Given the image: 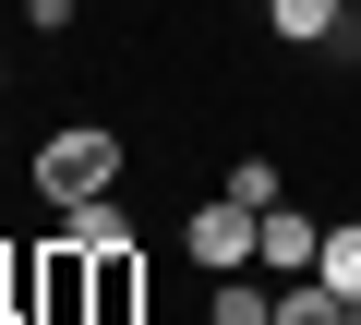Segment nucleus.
Listing matches in <instances>:
<instances>
[{"instance_id": "obj_1", "label": "nucleus", "mask_w": 361, "mask_h": 325, "mask_svg": "<svg viewBox=\"0 0 361 325\" xmlns=\"http://www.w3.org/2000/svg\"><path fill=\"white\" fill-rule=\"evenodd\" d=\"M37 193H49V205H85V193H121V133H97V121L49 133V145H37Z\"/></svg>"}, {"instance_id": "obj_2", "label": "nucleus", "mask_w": 361, "mask_h": 325, "mask_svg": "<svg viewBox=\"0 0 361 325\" xmlns=\"http://www.w3.org/2000/svg\"><path fill=\"white\" fill-rule=\"evenodd\" d=\"M253 241H265V217H253V205H229V193L180 217V253H193L205 277H241V265H253Z\"/></svg>"}, {"instance_id": "obj_3", "label": "nucleus", "mask_w": 361, "mask_h": 325, "mask_svg": "<svg viewBox=\"0 0 361 325\" xmlns=\"http://www.w3.org/2000/svg\"><path fill=\"white\" fill-rule=\"evenodd\" d=\"M313 253H325V217H301V205H265V241H253V277H313Z\"/></svg>"}, {"instance_id": "obj_4", "label": "nucleus", "mask_w": 361, "mask_h": 325, "mask_svg": "<svg viewBox=\"0 0 361 325\" xmlns=\"http://www.w3.org/2000/svg\"><path fill=\"white\" fill-rule=\"evenodd\" d=\"M85 313H97V325H133V313H145V253H133V241H121V253H97Z\"/></svg>"}, {"instance_id": "obj_5", "label": "nucleus", "mask_w": 361, "mask_h": 325, "mask_svg": "<svg viewBox=\"0 0 361 325\" xmlns=\"http://www.w3.org/2000/svg\"><path fill=\"white\" fill-rule=\"evenodd\" d=\"M49 241H73V253H121L133 241V217H121V193H85V205H61V229Z\"/></svg>"}, {"instance_id": "obj_6", "label": "nucleus", "mask_w": 361, "mask_h": 325, "mask_svg": "<svg viewBox=\"0 0 361 325\" xmlns=\"http://www.w3.org/2000/svg\"><path fill=\"white\" fill-rule=\"evenodd\" d=\"M205 325H277V277H217V301H205Z\"/></svg>"}, {"instance_id": "obj_7", "label": "nucleus", "mask_w": 361, "mask_h": 325, "mask_svg": "<svg viewBox=\"0 0 361 325\" xmlns=\"http://www.w3.org/2000/svg\"><path fill=\"white\" fill-rule=\"evenodd\" d=\"M313 277H325L337 301H361V217H325V253H313Z\"/></svg>"}, {"instance_id": "obj_8", "label": "nucleus", "mask_w": 361, "mask_h": 325, "mask_svg": "<svg viewBox=\"0 0 361 325\" xmlns=\"http://www.w3.org/2000/svg\"><path fill=\"white\" fill-rule=\"evenodd\" d=\"M217 193L265 217V205H289V169H277V157H229V181H217Z\"/></svg>"}, {"instance_id": "obj_9", "label": "nucleus", "mask_w": 361, "mask_h": 325, "mask_svg": "<svg viewBox=\"0 0 361 325\" xmlns=\"http://www.w3.org/2000/svg\"><path fill=\"white\" fill-rule=\"evenodd\" d=\"M277 325H349V301H337L325 277H289V289H277Z\"/></svg>"}, {"instance_id": "obj_10", "label": "nucleus", "mask_w": 361, "mask_h": 325, "mask_svg": "<svg viewBox=\"0 0 361 325\" xmlns=\"http://www.w3.org/2000/svg\"><path fill=\"white\" fill-rule=\"evenodd\" d=\"M73 13H85V0H25V25H37V37H61Z\"/></svg>"}, {"instance_id": "obj_11", "label": "nucleus", "mask_w": 361, "mask_h": 325, "mask_svg": "<svg viewBox=\"0 0 361 325\" xmlns=\"http://www.w3.org/2000/svg\"><path fill=\"white\" fill-rule=\"evenodd\" d=\"M0 97H13V61H0Z\"/></svg>"}, {"instance_id": "obj_12", "label": "nucleus", "mask_w": 361, "mask_h": 325, "mask_svg": "<svg viewBox=\"0 0 361 325\" xmlns=\"http://www.w3.org/2000/svg\"><path fill=\"white\" fill-rule=\"evenodd\" d=\"M349 325H361V301H349Z\"/></svg>"}, {"instance_id": "obj_13", "label": "nucleus", "mask_w": 361, "mask_h": 325, "mask_svg": "<svg viewBox=\"0 0 361 325\" xmlns=\"http://www.w3.org/2000/svg\"><path fill=\"white\" fill-rule=\"evenodd\" d=\"M349 13H361V0H349Z\"/></svg>"}]
</instances>
